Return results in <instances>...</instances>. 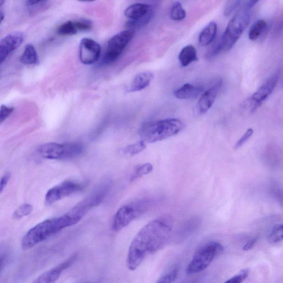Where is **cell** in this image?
I'll list each match as a JSON object with an SVG mask.
<instances>
[{"instance_id":"obj_1","label":"cell","mask_w":283,"mask_h":283,"mask_svg":"<svg viewBox=\"0 0 283 283\" xmlns=\"http://www.w3.org/2000/svg\"><path fill=\"white\" fill-rule=\"evenodd\" d=\"M171 232L169 223L164 219L154 220L142 227L128 249L127 268L135 271L148 256L160 251L168 242Z\"/></svg>"},{"instance_id":"obj_2","label":"cell","mask_w":283,"mask_h":283,"mask_svg":"<svg viewBox=\"0 0 283 283\" xmlns=\"http://www.w3.org/2000/svg\"><path fill=\"white\" fill-rule=\"evenodd\" d=\"M80 218L70 212L63 216L43 221L29 230L21 241L24 250H29L67 227L74 225Z\"/></svg>"},{"instance_id":"obj_3","label":"cell","mask_w":283,"mask_h":283,"mask_svg":"<svg viewBox=\"0 0 283 283\" xmlns=\"http://www.w3.org/2000/svg\"><path fill=\"white\" fill-rule=\"evenodd\" d=\"M251 11L250 8L244 5L236 14L227 24L220 42L209 54V57H215L221 52L229 51L233 48L250 24Z\"/></svg>"},{"instance_id":"obj_4","label":"cell","mask_w":283,"mask_h":283,"mask_svg":"<svg viewBox=\"0 0 283 283\" xmlns=\"http://www.w3.org/2000/svg\"><path fill=\"white\" fill-rule=\"evenodd\" d=\"M186 125L178 118H168L144 123L140 130L141 140L146 143H153L177 135Z\"/></svg>"},{"instance_id":"obj_5","label":"cell","mask_w":283,"mask_h":283,"mask_svg":"<svg viewBox=\"0 0 283 283\" xmlns=\"http://www.w3.org/2000/svg\"><path fill=\"white\" fill-rule=\"evenodd\" d=\"M223 251L224 247L219 242L210 241L204 244L193 256L186 268V273L193 274L203 272Z\"/></svg>"},{"instance_id":"obj_6","label":"cell","mask_w":283,"mask_h":283,"mask_svg":"<svg viewBox=\"0 0 283 283\" xmlns=\"http://www.w3.org/2000/svg\"><path fill=\"white\" fill-rule=\"evenodd\" d=\"M84 151V145L79 142L48 143L42 145L38 149V152L43 157L52 160H68L77 157Z\"/></svg>"},{"instance_id":"obj_7","label":"cell","mask_w":283,"mask_h":283,"mask_svg":"<svg viewBox=\"0 0 283 283\" xmlns=\"http://www.w3.org/2000/svg\"><path fill=\"white\" fill-rule=\"evenodd\" d=\"M280 80L278 73L272 75L260 86L252 95L243 101L241 108L250 113H254L263 105L267 98L272 95Z\"/></svg>"},{"instance_id":"obj_8","label":"cell","mask_w":283,"mask_h":283,"mask_svg":"<svg viewBox=\"0 0 283 283\" xmlns=\"http://www.w3.org/2000/svg\"><path fill=\"white\" fill-rule=\"evenodd\" d=\"M146 209V203L142 201L123 206L115 214L112 229L116 232L125 228L142 214Z\"/></svg>"},{"instance_id":"obj_9","label":"cell","mask_w":283,"mask_h":283,"mask_svg":"<svg viewBox=\"0 0 283 283\" xmlns=\"http://www.w3.org/2000/svg\"><path fill=\"white\" fill-rule=\"evenodd\" d=\"M134 30L129 29L119 32L111 37L107 46L103 62L110 64L117 61L134 37Z\"/></svg>"},{"instance_id":"obj_10","label":"cell","mask_w":283,"mask_h":283,"mask_svg":"<svg viewBox=\"0 0 283 283\" xmlns=\"http://www.w3.org/2000/svg\"><path fill=\"white\" fill-rule=\"evenodd\" d=\"M83 184L71 181H66L51 188L46 195V204L50 205L66 197L78 193L84 189Z\"/></svg>"},{"instance_id":"obj_11","label":"cell","mask_w":283,"mask_h":283,"mask_svg":"<svg viewBox=\"0 0 283 283\" xmlns=\"http://www.w3.org/2000/svg\"><path fill=\"white\" fill-rule=\"evenodd\" d=\"M153 14L152 7L147 4L137 3L128 6L124 14L131 19L130 27L139 26L149 22Z\"/></svg>"},{"instance_id":"obj_12","label":"cell","mask_w":283,"mask_h":283,"mask_svg":"<svg viewBox=\"0 0 283 283\" xmlns=\"http://www.w3.org/2000/svg\"><path fill=\"white\" fill-rule=\"evenodd\" d=\"M102 184V185L97 188L92 194H90L87 198L75 206L73 209L71 210V211L83 218L85 214L89 210L100 204L105 198L109 189L108 183Z\"/></svg>"},{"instance_id":"obj_13","label":"cell","mask_w":283,"mask_h":283,"mask_svg":"<svg viewBox=\"0 0 283 283\" xmlns=\"http://www.w3.org/2000/svg\"><path fill=\"white\" fill-rule=\"evenodd\" d=\"M101 50V47L97 42L91 38H83L79 46L80 62L86 65L94 64L99 59Z\"/></svg>"},{"instance_id":"obj_14","label":"cell","mask_w":283,"mask_h":283,"mask_svg":"<svg viewBox=\"0 0 283 283\" xmlns=\"http://www.w3.org/2000/svg\"><path fill=\"white\" fill-rule=\"evenodd\" d=\"M221 85L222 80H218L201 95L198 103V109L200 114L207 113L212 108Z\"/></svg>"},{"instance_id":"obj_15","label":"cell","mask_w":283,"mask_h":283,"mask_svg":"<svg viewBox=\"0 0 283 283\" xmlns=\"http://www.w3.org/2000/svg\"><path fill=\"white\" fill-rule=\"evenodd\" d=\"M76 258V255L71 256V258L60 264L58 266L41 274L33 283H55L58 280L62 273L74 262Z\"/></svg>"},{"instance_id":"obj_16","label":"cell","mask_w":283,"mask_h":283,"mask_svg":"<svg viewBox=\"0 0 283 283\" xmlns=\"http://www.w3.org/2000/svg\"><path fill=\"white\" fill-rule=\"evenodd\" d=\"M92 28V23L87 20L69 21L60 25L57 33L61 36H72L79 31H89Z\"/></svg>"},{"instance_id":"obj_17","label":"cell","mask_w":283,"mask_h":283,"mask_svg":"<svg viewBox=\"0 0 283 283\" xmlns=\"http://www.w3.org/2000/svg\"><path fill=\"white\" fill-rule=\"evenodd\" d=\"M153 78L152 72L143 71L136 75L127 88V92L134 93L142 91L151 83Z\"/></svg>"},{"instance_id":"obj_18","label":"cell","mask_w":283,"mask_h":283,"mask_svg":"<svg viewBox=\"0 0 283 283\" xmlns=\"http://www.w3.org/2000/svg\"><path fill=\"white\" fill-rule=\"evenodd\" d=\"M202 87L189 83L184 84L174 92L175 97L179 100H190L198 97L202 93Z\"/></svg>"},{"instance_id":"obj_19","label":"cell","mask_w":283,"mask_h":283,"mask_svg":"<svg viewBox=\"0 0 283 283\" xmlns=\"http://www.w3.org/2000/svg\"><path fill=\"white\" fill-rule=\"evenodd\" d=\"M217 31L215 22H210L203 28L199 36V44L201 47H207L215 40Z\"/></svg>"},{"instance_id":"obj_20","label":"cell","mask_w":283,"mask_h":283,"mask_svg":"<svg viewBox=\"0 0 283 283\" xmlns=\"http://www.w3.org/2000/svg\"><path fill=\"white\" fill-rule=\"evenodd\" d=\"M24 40V35L22 32H15L4 37L0 42V45L5 47L11 53L22 45Z\"/></svg>"},{"instance_id":"obj_21","label":"cell","mask_w":283,"mask_h":283,"mask_svg":"<svg viewBox=\"0 0 283 283\" xmlns=\"http://www.w3.org/2000/svg\"><path fill=\"white\" fill-rule=\"evenodd\" d=\"M178 59L182 67H187L192 63L198 61V53L194 46L188 45L180 51Z\"/></svg>"},{"instance_id":"obj_22","label":"cell","mask_w":283,"mask_h":283,"mask_svg":"<svg viewBox=\"0 0 283 283\" xmlns=\"http://www.w3.org/2000/svg\"><path fill=\"white\" fill-rule=\"evenodd\" d=\"M21 62L24 64H34L38 62L37 51L31 44L25 46L24 52L20 59Z\"/></svg>"},{"instance_id":"obj_23","label":"cell","mask_w":283,"mask_h":283,"mask_svg":"<svg viewBox=\"0 0 283 283\" xmlns=\"http://www.w3.org/2000/svg\"><path fill=\"white\" fill-rule=\"evenodd\" d=\"M267 23L263 19L257 20L250 29L248 37L251 41H256L260 36L261 34L266 28Z\"/></svg>"},{"instance_id":"obj_24","label":"cell","mask_w":283,"mask_h":283,"mask_svg":"<svg viewBox=\"0 0 283 283\" xmlns=\"http://www.w3.org/2000/svg\"><path fill=\"white\" fill-rule=\"evenodd\" d=\"M187 12L182 4L176 1L171 5L170 11V18L175 21H181L186 19Z\"/></svg>"},{"instance_id":"obj_25","label":"cell","mask_w":283,"mask_h":283,"mask_svg":"<svg viewBox=\"0 0 283 283\" xmlns=\"http://www.w3.org/2000/svg\"><path fill=\"white\" fill-rule=\"evenodd\" d=\"M147 147V143L141 140L135 143L128 145L123 149V153L127 156H133L142 152Z\"/></svg>"},{"instance_id":"obj_26","label":"cell","mask_w":283,"mask_h":283,"mask_svg":"<svg viewBox=\"0 0 283 283\" xmlns=\"http://www.w3.org/2000/svg\"><path fill=\"white\" fill-rule=\"evenodd\" d=\"M283 239V226L282 224L274 226L268 235V240L270 243L277 244L282 242Z\"/></svg>"},{"instance_id":"obj_27","label":"cell","mask_w":283,"mask_h":283,"mask_svg":"<svg viewBox=\"0 0 283 283\" xmlns=\"http://www.w3.org/2000/svg\"><path fill=\"white\" fill-rule=\"evenodd\" d=\"M153 169V166L150 163H146L137 168L130 179L131 181H134L137 179L143 177V176L151 173Z\"/></svg>"},{"instance_id":"obj_28","label":"cell","mask_w":283,"mask_h":283,"mask_svg":"<svg viewBox=\"0 0 283 283\" xmlns=\"http://www.w3.org/2000/svg\"><path fill=\"white\" fill-rule=\"evenodd\" d=\"M33 211V208L31 205L24 204L21 205L18 209H17L13 216L16 219H21L24 216L29 215Z\"/></svg>"},{"instance_id":"obj_29","label":"cell","mask_w":283,"mask_h":283,"mask_svg":"<svg viewBox=\"0 0 283 283\" xmlns=\"http://www.w3.org/2000/svg\"><path fill=\"white\" fill-rule=\"evenodd\" d=\"M248 275H249V269L247 268L243 269L224 283H243L246 281Z\"/></svg>"},{"instance_id":"obj_30","label":"cell","mask_w":283,"mask_h":283,"mask_svg":"<svg viewBox=\"0 0 283 283\" xmlns=\"http://www.w3.org/2000/svg\"><path fill=\"white\" fill-rule=\"evenodd\" d=\"M178 274V269H173L162 276L155 283H173L177 279Z\"/></svg>"},{"instance_id":"obj_31","label":"cell","mask_w":283,"mask_h":283,"mask_svg":"<svg viewBox=\"0 0 283 283\" xmlns=\"http://www.w3.org/2000/svg\"><path fill=\"white\" fill-rule=\"evenodd\" d=\"M242 1L238 0L229 1L226 3L224 14L225 16H229L241 5Z\"/></svg>"},{"instance_id":"obj_32","label":"cell","mask_w":283,"mask_h":283,"mask_svg":"<svg viewBox=\"0 0 283 283\" xmlns=\"http://www.w3.org/2000/svg\"><path fill=\"white\" fill-rule=\"evenodd\" d=\"M254 131L252 128H248L243 135L241 137L236 143L235 145L234 149H238L241 148L242 145L246 142L248 140L254 135Z\"/></svg>"},{"instance_id":"obj_33","label":"cell","mask_w":283,"mask_h":283,"mask_svg":"<svg viewBox=\"0 0 283 283\" xmlns=\"http://www.w3.org/2000/svg\"><path fill=\"white\" fill-rule=\"evenodd\" d=\"M14 108L6 105L0 106V125L10 117Z\"/></svg>"},{"instance_id":"obj_34","label":"cell","mask_w":283,"mask_h":283,"mask_svg":"<svg viewBox=\"0 0 283 283\" xmlns=\"http://www.w3.org/2000/svg\"><path fill=\"white\" fill-rule=\"evenodd\" d=\"M10 53L5 47L0 45V64H1Z\"/></svg>"},{"instance_id":"obj_35","label":"cell","mask_w":283,"mask_h":283,"mask_svg":"<svg viewBox=\"0 0 283 283\" xmlns=\"http://www.w3.org/2000/svg\"><path fill=\"white\" fill-rule=\"evenodd\" d=\"M257 242V239L256 238H251L248 240V241L244 244L243 247V250L244 251H250L254 248Z\"/></svg>"},{"instance_id":"obj_36","label":"cell","mask_w":283,"mask_h":283,"mask_svg":"<svg viewBox=\"0 0 283 283\" xmlns=\"http://www.w3.org/2000/svg\"><path fill=\"white\" fill-rule=\"evenodd\" d=\"M10 175L9 173L6 174L3 177L0 179V193L3 190L9 181Z\"/></svg>"},{"instance_id":"obj_37","label":"cell","mask_w":283,"mask_h":283,"mask_svg":"<svg viewBox=\"0 0 283 283\" xmlns=\"http://www.w3.org/2000/svg\"><path fill=\"white\" fill-rule=\"evenodd\" d=\"M5 257L3 256H0V271L3 267V265L4 264V261H5Z\"/></svg>"},{"instance_id":"obj_38","label":"cell","mask_w":283,"mask_h":283,"mask_svg":"<svg viewBox=\"0 0 283 283\" xmlns=\"http://www.w3.org/2000/svg\"><path fill=\"white\" fill-rule=\"evenodd\" d=\"M4 18H5V15L2 11L0 10V24H1Z\"/></svg>"},{"instance_id":"obj_39","label":"cell","mask_w":283,"mask_h":283,"mask_svg":"<svg viewBox=\"0 0 283 283\" xmlns=\"http://www.w3.org/2000/svg\"><path fill=\"white\" fill-rule=\"evenodd\" d=\"M5 1H0V7H1L4 3H5Z\"/></svg>"}]
</instances>
